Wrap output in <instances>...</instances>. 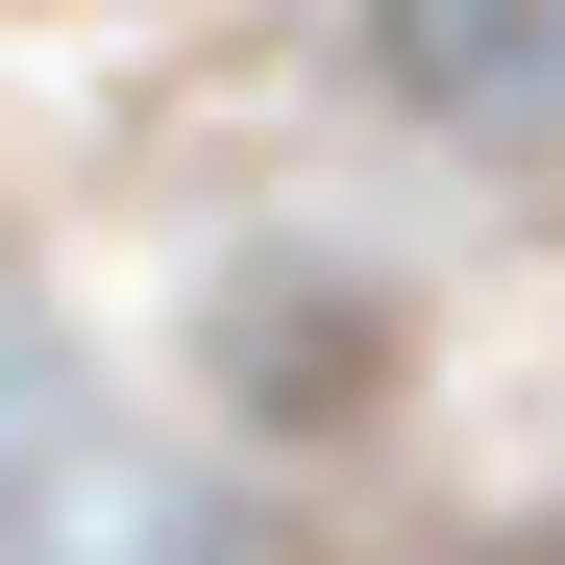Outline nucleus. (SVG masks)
Wrapping results in <instances>:
<instances>
[{
	"label": "nucleus",
	"mask_w": 565,
	"mask_h": 565,
	"mask_svg": "<svg viewBox=\"0 0 565 565\" xmlns=\"http://www.w3.org/2000/svg\"><path fill=\"white\" fill-rule=\"evenodd\" d=\"M394 74L443 124H565V0H394Z\"/></svg>",
	"instance_id": "obj_1"
}]
</instances>
